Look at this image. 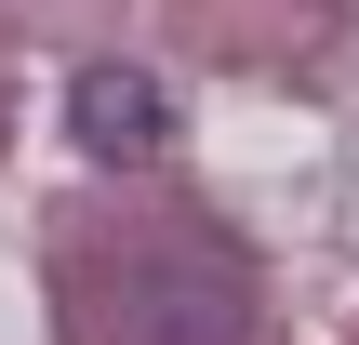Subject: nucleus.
<instances>
[{
	"label": "nucleus",
	"instance_id": "obj_1",
	"mask_svg": "<svg viewBox=\"0 0 359 345\" xmlns=\"http://www.w3.org/2000/svg\"><path fill=\"white\" fill-rule=\"evenodd\" d=\"M80 345H253V306L213 253L173 266L160 239H133L80 266Z\"/></svg>",
	"mask_w": 359,
	"mask_h": 345
},
{
	"label": "nucleus",
	"instance_id": "obj_2",
	"mask_svg": "<svg viewBox=\"0 0 359 345\" xmlns=\"http://www.w3.org/2000/svg\"><path fill=\"white\" fill-rule=\"evenodd\" d=\"M67 133H80V160L133 173V160L173 146V80H147V66H80V80H67Z\"/></svg>",
	"mask_w": 359,
	"mask_h": 345
}]
</instances>
